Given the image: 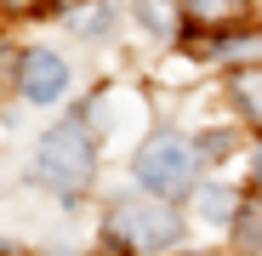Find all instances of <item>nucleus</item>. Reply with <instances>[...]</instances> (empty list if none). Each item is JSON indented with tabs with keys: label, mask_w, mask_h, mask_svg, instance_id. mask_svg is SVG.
<instances>
[{
	"label": "nucleus",
	"mask_w": 262,
	"mask_h": 256,
	"mask_svg": "<svg viewBox=\"0 0 262 256\" xmlns=\"http://www.w3.org/2000/svg\"><path fill=\"white\" fill-rule=\"evenodd\" d=\"M239 245H262V211H256V205L239 217Z\"/></svg>",
	"instance_id": "nucleus-10"
},
{
	"label": "nucleus",
	"mask_w": 262,
	"mask_h": 256,
	"mask_svg": "<svg viewBox=\"0 0 262 256\" xmlns=\"http://www.w3.org/2000/svg\"><path fill=\"white\" fill-rule=\"evenodd\" d=\"M183 12H188L194 23L216 29V23H239V17H245V0H183Z\"/></svg>",
	"instance_id": "nucleus-5"
},
{
	"label": "nucleus",
	"mask_w": 262,
	"mask_h": 256,
	"mask_svg": "<svg viewBox=\"0 0 262 256\" xmlns=\"http://www.w3.org/2000/svg\"><path fill=\"white\" fill-rule=\"evenodd\" d=\"M251 171H256V188H262V148H256V159H251Z\"/></svg>",
	"instance_id": "nucleus-13"
},
{
	"label": "nucleus",
	"mask_w": 262,
	"mask_h": 256,
	"mask_svg": "<svg viewBox=\"0 0 262 256\" xmlns=\"http://www.w3.org/2000/svg\"><path fill=\"white\" fill-rule=\"evenodd\" d=\"M46 0H0V12H12V17H23V12H40Z\"/></svg>",
	"instance_id": "nucleus-12"
},
{
	"label": "nucleus",
	"mask_w": 262,
	"mask_h": 256,
	"mask_svg": "<svg viewBox=\"0 0 262 256\" xmlns=\"http://www.w3.org/2000/svg\"><path fill=\"white\" fill-rule=\"evenodd\" d=\"M143 23H148L154 34H165V29H171V6H165V0H143Z\"/></svg>",
	"instance_id": "nucleus-9"
},
{
	"label": "nucleus",
	"mask_w": 262,
	"mask_h": 256,
	"mask_svg": "<svg viewBox=\"0 0 262 256\" xmlns=\"http://www.w3.org/2000/svg\"><path fill=\"white\" fill-rule=\"evenodd\" d=\"M200 211H205L211 222H228V217H234V194L211 182V188H200Z\"/></svg>",
	"instance_id": "nucleus-7"
},
{
	"label": "nucleus",
	"mask_w": 262,
	"mask_h": 256,
	"mask_svg": "<svg viewBox=\"0 0 262 256\" xmlns=\"http://www.w3.org/2000/svg\"><path fill=\"white\" fill-rule=\"evenodd\" d=\"M92 171H97V148H92V137L80 131V120L52 125V131L40 137V148H34V182L40 188L74 199L85 182H92Z\"/></svg>",
	"instance_id": "nucleus-1"
},
{
	"label": "nucleus",
	"mask_w": 262,
	"mask_h": 256,
	"mask_svg": "<svg viewBox=\"0 0 262 256\" xmlns=\"http://www.w3.org/2000/svg\"><path fill=\"white\" fill-rule=\"evenodd\" d=\"M177 234H183V222L165 199H125L108 217V239L125 250H165Z\"/></svg>",
	"instance_id": "nucleus-2"
},
{
	"label": "nucleus",
	"mask_w": 262,
	"mask_h": 256,
	"mask_svg": "<svg viewBox=\"0 0 262 256\" xmlns=\"http://www.w3.org/2000/svg\"><path fill=\"white\" fill-rule=\"evenodd\" d=\"M194 154H200V148H188L183 137H148V143L137 148V177H143V188H154V194H183V188L194 182Z\"/></svg>",
	"instance_id": "nucleus-3"
},
{
	"label": "nucleus",
	"mask_w": 262,
	"mask_h": 256,
	"mask_svg": "<svg viewBox=\"0 0 262 256\" xmlns=\"http://www.w3.org/2000/svg\"><path fill=\"white\" fill-rule=\"evenodd\" d=\"M228 148H234V137H228V131H205V137H200V154H211V159H223Z\"/></svg>",
	"instance_id": "nucleus-11"
},
{
	"label": "nucleus",
	"mask_w": 262,
	"mask_h": 256,
	"mask_svg": "<svg viewBox=\"0 0 262 256\" xmlns=\"http://www.w3.org/2000/svg\"><path fill=\"white\" fill-rule=\"evenodd\" d=\"M17 85H23L29 103H57L63 85H69V68H63L57 52H23V63H17Z\"/></svg>",
	"instance_id": "nucleus-4"
},
{
	"label": "nucleus",
	"mask_w": 262,
	"mask_h": 256,
	"mask_svg": "<svg viewBox=\"0 0 262 256\" xmlns=\"http://www.w3.org/2000/svg\"><path fill=\"white\" fill-rule=\"evenodd\" d=\"M234 103H239L251 120H262V68H245V74H234Z\"/></svg>",
	"instance_id": "nucleus-6"
},
{
	"label": "nucleus",
	"mask_w": 262,
	"mask_h": 256,
	"mask_svg": "<svg viewBox=\"0 0 262 256\" xmlns=\"http://www.w3.org/2000/svg\"><path fill=\"white\" fill-rule=\"evenodd\" d=\"M0 256H6V250H0Z\"/></svg>",
	"instance_id": "nucleus-14"
},
{
	"label": "nucleus",
	"mask_w": 262,
	"mask_h": 256,
	"mask_svg": "<svg viewBox=\"0 0 262 256\" xmlns=\"http://www.w3.org/2000/svg\"><path fill=\"white\" fill-rule=\"evenodd\" d=\"M216 52H223V57H234V63H245V57H262V34H239V40H223Z\"/></svg>",
	"instance_id": "nucleus-8"
}]
</instances>
